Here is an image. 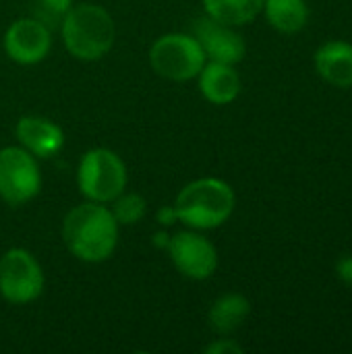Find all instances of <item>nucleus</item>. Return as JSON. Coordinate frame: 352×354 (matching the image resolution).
<instances>
[{"label":"nucleus","mask_w":352,"mask_h":354,"mask_svg":"<svg viewBox=\"0 0 352 354\" xmlns=\"http://www.w3.org/2000/svg\"><path fill=\"white\" fill-rule=\"evenodd\" d=\"M118 222L106 203H79L62 220V241L71 255L85 263L110 259L118 247Z\"/></svg>","instance_id":"nucleus-1"},{"label":"nucleus","mask_w":352,"mask_h":354,"mask_svg":"<svg viewBox=\"0 0 352 354\" xmlns=\"http://www.w3.org/2000/svg\"><path fill=\"white\" fill-rule=\"evenodd\" d=\"M62 44L68 54L83 62H95L106 56L116 39L112 15L93 2L73 4L60 23Z\"/></svg>","instance_id":"nucleus-2"},{"label":"nucleus","mask_w":352,"mask_h":354,"mask_svg":"<svg viewBox=\"0 0 352 354\" xmlns=\"http://www.w3.org/2000/svg\"><path fill=\"white\" fill-rule=\"evenodd\" d=\"M237 197L232 187L222 178H197L180 189L174 199L178 222L193 230L220 228L232 216Z\"/></svg>","instance_id":"nucleus-3"},{"label":"nucleus","mask_w":352,"mask_h":354,"mask_svg":"<svg viewBox=\"0 0 352 354\" xmlns=\"http://www.w3.org/2000/svg\"><path fill=\"white\" fill-rule=\"evenodd\" d=\"M127 166L112 149L93 147L79 160L77 187L87 201L112 203L127 189Z\"/></svg>","instance_id":"nucleus-4"},{"label":"nucleus","mask_w":352,"mask_h":354,"mask_svg":"<svg viewBox=\"0 0 352 354\" xmlns=\"http://www.w3.org/2000/svg\"><path fill=\"white\" fill-rule=\"evenodd\" d=\"M207 62L199 41L189 33H166L160 35L149 48L151 68L168 81H191L197 79L203 64Z\"/></svg>","instance_id":"nucleus-5"},{"label":"nucleus","mask_w":352,"mask_h":354,"mask_svg":"<svg viewBox=\"0 0 352 354\" xmlns=\"http://www.w3.org/2000/svg\"><path fill=\"white\" fill-rule=\"evenodd\" d=\"M41 172L35 156L21 145L0 149V199L12 207L25 205L37 197Z\"/></svg>","instance_id":"nucleus-6"},{"label":"nucleus","mask_w":352,"mask_h":354,"mask_svg":"<svg viewBox=\"0 0 352 354\" xmlns=\"http://www.w3.org/2000/svg\"><path fill=\"white\" fill-rule=\"evenodd\" d=\"M44 290V272L37 259L21 247L0 257V297L10 305H27Z\"/></svg>","instance_id":"nucleus-7"},{"label":"nucleus","mask_w":352,"mask_h":354,"mask_svg":"<svg viewBox=\"0 0 352 354\" xmlns=\"http://www.w3.org/2000/svg\"><path fill=\"white\" fill-rule=\"evenodd\" d=\"M166 249L174 268L189 280H207L218 270V249L195 230L174 234Z\"/></svg>","instance_id":"nucleus-8"},{"label":"nucleus","mask_w":352,"mask_h":354,"mask_svg":"<svg viewBox=\"0 0 352 354\" xmlns=\"http://www.w3.org/2000/svg\"><path fill=\"white\" fill-rule=\"evenodd\" d=\"M52 50V29L35 17H23L8 25L4 33L6 56L23 66L41 62Z\"/></svg>","instance_id":"nucleus-9"},{"label":"nucleus","mask_w":352,"mask_h":354,"mask_svg":"<svg viewBox=\"0 0 352 354\" xmlns=\"http://www.w3.org/2000/svg\"><path fill=\"white\" fill-rule=\"evenodd\" d=\"M191 35L199 41L205 58L214 62L239 64L247 54V44L243 35L232 25L222 23L210 15L195 19Z\"/></svg>","instance_id":"nucleus-10"},{"label":"nucleus","mask_w":352,"mask_h":354,"mask_svg":"<svg viewBox=\"0 0 352 354\" xmlns=\"http://www.w3.org/2000/svg\"><path fill=\"white\" fill-rule=\"evenodd\" d=\"M19 145L35 158H52L64 147L62 129L44 116H23L15 127Z\"/></svg>","instance_id":"nucleus-11"},{"label":"nucleus","mask_w":352,"mask_h":354,"mask_svg":"<svg viewBox=\"0 0 352 354\" xmlns=\"http://www.w3.org/2000/svg\"><path fill=\"white\" fill-rule=\"evenodd\" d=\"M197 79H199L201 95L210 104H216V106H226L234 102L243 87L234 64H224V62H214V60L203 64Z\"/></svg>","instance_id":"nucleus-12"},{"label":"nucleus","mask_w":352,"mask_h":354,"mask_svg":"<svg viewBox=\"0 0 352 354\" xmlns=\"http://www.w3.org/2000/svg\"><path fill=\"white\" fill-rule=\"evenodd\" d=\"M315 68L319 77L334 87H352V44L332 39L317 48Z\"/></svg>","instance_id":"nucleus-13"},{"label":"nucleus","mask_w":352,"mask_h":354,"mask_svg":"<svg viewBox=\"0 0 352 354\" xmlns=\"http://www.w3.org/2000/svg\"><path fill=\"white\" fill-rule=\"evenodd\" d=\"M249 313H251L249 299L239 292H228L214 301L207 313V324L214 334L230 336L247 322Z\"/></svg>","instance_id":"nucleus-14"},{"label":"nucleus","mask_w":352,"mask_h":354,"mask_svg":"<svg viewBox=\"0 0 352 354\" xmlns=\"http://www.w3.org/2000/svg\"><path fill=\"white\" fill-rule=\"evenodd\" d=\"M261 12L280 33H297L309 21V6L305 0H266Z\"/></svg>","instance_id":"nucleus-15"},{"label":"nucleus","mask_w":352,"mask_h":354,"mask_svg":"<svg viewBox=\"0 0 352 354\" xmlns=\"http://www.w3.org/2000/svg\"><path fill=\"white\" fill-rule=\"evenodd\" d=\"M266 0H203L205 15L228 23L232 27H241L251 23L261 10Z\"/></svg>","instance_id":"nucleus-16"},{"label":"nucleus","mask_w":352,"mask_h":354,"mask_svg":"<svg viewBox=\"0 0 352 354\" xmlns=\"http://www.w3.org/2000/svg\"><path fill=\"white\" fill-rule=\"evenodd\" d=\"M114 220L118 222V226H133L139 224L145 214H147V201L139 195V193H120L110 207Z\"/></svg>","instance_id":"nucleus-17"},{"label":"nucleus","mask_w":352,"mask_h":354,"mask_svg":"<svg viewBox=\"0 0 352 354\" xmlns=\"http://www.w3.org/2000/svg\"><path fill=\"white\" fill-rule=\"evenodd\" d=\"M73 8V0H33L31 2V17L39 19L50 29L60 27L66 12Z\"/></svg>","instance_id":"nucleus-18"},{"label":"nucleus","mask_w":352,"mask_h":354,"mask_svg":"<svg viewBox=\"0 0 352 354\" xmlns=\"http://www.w3.org/2000/svg\"><path fill=\"white\" fill-rule=\"evenodd\" d=\"M205 354H243V346L237 344L232 338L222 336L205 348Z\"/></svg>","instance_id":"nucleus-19"},{"label":"nucleus","mask_w":352,"mask_h":354,"mask_svg":"<svg viewBox=\"0 0 352 354\" xmlns=\"http://www.w3.org/2000/svg\"><path fill=\"white\" fill-rule=\"evenodd\" d=\"M336 276L340 282L352 288V255H344L336 261Z\"/></svg>","instance_id":"nucleus-20"},{"label":"nucleus","mask_w":352,"mask_h":354,"mask_svg":"<svg viewBox=\"0 0 352 354\" xmlns=\"http://www.w3.org/2000/svg\"><path fill=\"white\" fill-rule=\"evenodd\" d=\"M178 218H176V212H174V207H162L160 212H158V222L162 224V226H170V224H174Z\"/></svg>","instance_id":"nucleus-21"}]
</instances>
